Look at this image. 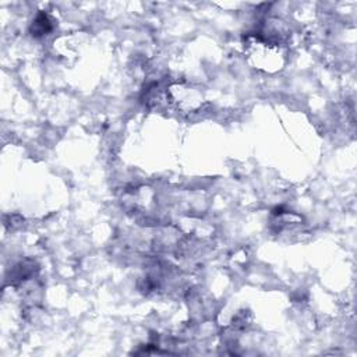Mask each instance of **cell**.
Segmentation results:
<instances>
[{
  "label": "cell",
  "instance_id": "cell-1",
  "mask_svg": "<svg viewBox=\"0 0 357 357\" xmlns=\"http://www.w3.org/2000/svg\"><path fill=\"white\" fill-rule=\"evenodd\" d=\"M248 61L259 70L276 71L283 64V53L279 43L266 40L257 35H250L244 43Z\"/></svg>",
  "mask_w": 357,
  "mask_h": 357
},
{
  "label": "cell",
  "instance_id": "cell-2",
  "mask_svg": "<svg viewBox=\"0 0 357 357\" xmlns=\"http://www.w3.org/2000/svg\"><path fill=\"white\" fill-rule=\"evenodd\" d=\"M167 93L170 100L176 103L177 107L185 112L195 110L202 103L201 92L197 88L187 84H173L169 86Z\"/></svg>",
  "mask_w": 357,
  "mask_h": 357
},
{
  "label": "cell",
  "instance_id": "cell-3",
  "mask_svg": "<svg viewBox=\"0 0 357 357\" xmlns=\"http://www.w3.org/2000/svg\"><path fill=\"white\" fill-rule=\"evenodd\" d=\"M33 28L38 29V33H45L50 29V20L46 14H39L33 22Z\"/></svg>",
  "mask_w": 357,
  "mask_h": 357
}]
</instances>
